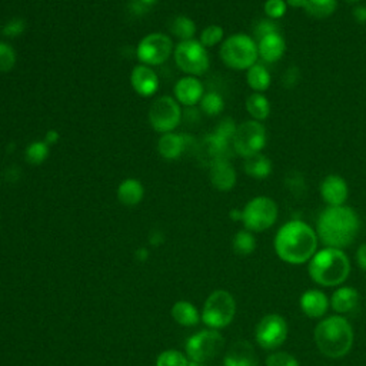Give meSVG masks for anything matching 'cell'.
Segmentation results:
<instances>
[{
	"mask_svg": "<svg viewBox=\"0 0 366 366\" xmlns=\"http://www.w3.org/2000/svg\"><path fill=\"white\" fill-rule=\"evenodd\" d=\"M360 229L358 213L349 206H328L316 222V235L327 248L342 249L352 245Z\"/></svg>",
	"mask_w": 366,
	"mask_h": 366,
	"instance_id": "1",
	"label": "cell"
},
{
	"mask_svg": "<svg viewBox=\"0 0 366 366\" xmlns=\"http://www.w3.org/2000/svg\"><path fill=\"white\" fill-rule=\"evenodd\" d=\"M316 232L302 220H291L275 236L276 255L291 265H302L312 259L318 249Z\"/></svg>",
	"mask_w": 366,
	"mask_h": 366,
	"instance_id": "2",
	"label": "cell"
},
{
	"mask_svg": "<svg viewBox=\"0 0 366 366\" xmlns=\"http://www.w3.org/2000/svg\"><path fill=\"white\" fill-rule=\"evenodd\" d=\"M354 329L342 316H329L320 320L315 328V342L319 352L327 358L338 359L352 349Z\"/></svg>",
	"mask_w": 366,
	"mask_h": 366,
	"instance_id": "3",
	"label": "cell"
},
{
	"mask_svg": "<svg viewBox=\"0 0 366 366\" xmlns=\"http://www.w3.org/2000/svg\"><path fill=\"white\" fill-rule=\"evenodd\" d=\"M351 262L342 249L325 248L309 262V275L320 287H338L348 279Z\"/></svg>",
	"mask_w": 366,
	"mask_h": 366,
	"instance_id": "4",
	"label": "cell"
},
{
	"mask_svg": "<svg viewBox=\"0 0 366 366\" xmlns=\"http://www.w3.org/2000/svg\"><path fill=\"white\" fill-rule=\"evenodd\" d=\"M220 59L231 69L248 70L258 64V45L248 35H233L227 40H223L220 46Z\"/></svg>",
	"mask_w": 366,
	"mask_h": 366,
	"instance_id": "5",
	"label": "cell"
},
{
	"mask_svg": "<svg viewBox=\"0 0 366 366\" xmlns=\"http://www.w3.org/2000/svg\"><path fill=\"white\" fill-rule=\"evenodd\" d=\"M176 66L188 76H200L209 69V53L199 40H182L173 50Z\"/></svg>",
	"mask_w": 366,
	"mask_h": 366,
	"instance_id": "6",
	"label": "cell"
},
{
	"mask_svg": "<svg viewBox=\"0 0 366 366\" xmlns=\"http://www.w3.org/2000/svg\"><path fill=\"white\" fill-rule=\"evenodd\" d=\"M278 219V205L268 196H256L251 199L242 209V222L251 232L268 231Z\"/></svg>",
	"mask_w": 366,
	"mask_h": 366,
	"instance_id": "7",
	"label": "cell"
},
{
	"mask_svg": "<svg viewBox=\"0 0 366 366\" xmlns=\"http://www.w3.org/2000/svg\"><path fill=\"white\" fill-rule=\"evenodd\" d=\"M267 146V129L258 120H247L240 124L232 140L233 152L242 157L258 155Z\"/></svg>",
	"mask_w": 366,
	"mask_h": 366,
	"instance_id": "8",
	"label": "cell"
},
{
	"mask_svg": "<svg viewBox=\"0 0 366 366\" xmlns=\"http://www.w3.org/2000/svg\"><path fill=\"white\" fill-rule=\"evenodd\" d=\"M236 314V302L227 291L213 292L205 302L202 320L213 329L225 328L233 320Z\"/></svg>",
	"mask_w": 366,
	"mask_h": 366,
	"instance_id": "9",
	"label": "cell"
},
{
	"mask_svg": "<svg viewBox=\"0 0 366 366\" xmlns=\"http://www.w3.org/2000/svg\"><path fill=\"white\" fill-rule=\"evenodd\" d=\"M182 108L172 96L157 97L149 109V124L160 135L173 132L182 122Z\"/></svg>",
	"mask_w": 366,
	"mask_h": 366,
	"instance_id": "10",
	"label": "cell"
},
{
	"mask_svg": "<svg viewBox=\"0 0 366 366\" xmlns=\"http://www.w3.org/2000/svg\"><path fill=\"white\" fill-rule=\"evenodd\" d=\"M173 42L165 33H151L140 40L136 48V56L142 65L160 66L173 53Z\"/></svg>",
	"mask_w": 366,
	"mask_h": 366,
	"instance_id": "11",
	"label": "cell"
},
{
	"mask_svg": "<svg viewBox=\"0 0 366 366\" xmlns=\"http://www.w3.org/2000/svg\"><path fill=\"white\" fill-rule=\"evenodd\" d=\"M225 345V339L216 331H202L186 342V354L191 360L205 363L216 358Z\"/></svg>",
	"mask_w": 366,
	"mask_h": 366,
	"instance_id": "12",
	"label": "cell"
},
{
	"mask_svg": "<svg viewBox=\"0 0 366 366\" xmlns=\"http://www.w3.org/2000/svg\"><path fill=\"white\" fill-rule=\"evenodd\" d=\"M255 336L263 349H276L288 338V323L278 314L267 315L259 320Z\"/></svg>",
	"mask_w": 366,
	"mask_h": 366,
	"instance_id": "13",
	"label": "cell"
},
{
	"mask_svg": "<svg viewBox=\"0 0 366 366\" xmlns=\"http://www.w3.org/2000/svg\"><path fill=\"white\" fill-rule=\"evenodd\" d=\"M198 148V142L188 133H165L157 142V152L166 160L179 159L185 152H192Z\"/></svg>",
	"mask_w": 366,
	"mask_h": 366,
	"instance_id": "14",
	"label": "cell"
},
{
	"mask_svg": "<svg viewBox=\"0 0 366 366\" xmlns=\"http://www.w3.org/2000/svg\"><path fill=\"white\" fill-rule=\"evenodd\" d=\"M173 95L179 105L192 108L196 104H200L203 95H205V89H203L202 82L196 76H185L176 82Z\"/></svg>",
	"mask_w": 366,
	"mask_h": 366,
	"instance_id": "15",
	"label": "cell"
},
{
	"mask_svg": "<svg viewBox=\"0 0 366 366\" xmlns=\"http://www.w3.org/2000/svg\"><path fill=\"white\" fill-rule=\"evenodd\" d=\"M320 195L328 206H343L348 199V183L339 175H328L320 183Z\"/></svg>",
	"mask_w": 366,
	"mask_h": 366,
	"instance_id": "16",
	"label": "cell"
},
{
	"mask_svg": "<svg viewBox=\"0 0 366 366\" xmlns=\"http://www.w3.org/2000/svg\"><path fill=\"white\" fill-rule=\"evenodd\" d=\"M131 85L137 95L149 97L153 96L159 89V77L151 66L137 65L132 70Z\"/></svg>",
	"mask_w": 366,
	"mask_h": 366,
	"instance_id": "17",
	"label": "cell"
},
{
	"mask_svg": "<svg viewBox=\"0 0 366 366\" xmlns=\"http://www.w3.org/2000/svg\"><path fill=\"white\" fill-rule=\"evenodd\" d=\"M200 149L203 151V156L208 160V165L211 166L215 162L219 160H229L232 149L231 142L218 136L216 133L208 135L200 144Z\"/></svg>",
	"mask_w": 366,
	"mask_h": 366,
	"instance_id": "18",
	"label": "cell"
},
{
	"mask_svg": "<svg viewBox=\"0 0 366 366\" xmlns=\"http://www.w3.org/2000/svg\"><path fill=\"white\" fill-rule=\"evenodd\" d=\"M209 176L212 185L220 191H232L236 185V171L229 160H219L209 166Z\"/></svg>",
	"mask_w": 366,
	"mask_h": 366,
	"instance_id": "19",
	"label": "cell"
},
{
	"mask_svg": "<svg viewBox=\"0 0 366 366\" xmlns=\"http://www.w3.org/2000/svg\"><path fill=\"white\" fill-rule=\"evenodd\" d=\"M299 305L302 312L308 318L319 319L327 314L329 308V300L327 295L320 292L319 289H309L300 296Z\"/></svg>",
	"mask_w": 366,
	"mask_h": 366,
	"instance_id": "20",
	"label": "cell"
},
{
	"mask_svg": "<svg viewBox=\"0 0 366 366\" xmlns=\"http://www.w3.org/2000/svg\"><path fill=\"white\" fill-rule=\"evenodd\" d=\"M285 50H287V44H285V39L278 32L259 39L258 53L263 62L267 64L278 62V60L283 56Z\"/></svg>",
	"mask_w": 366,
	"mask_h": 366,
	"instance_id": "21",
	"label": "cell"
},
{
	"mask_svg": "<svg viewBox=\"0 0 366 366\" xmlns=\"http://www.w3.org/2000/svg\"><path fill=\"white\" fill-rule=\"evenodd\" d=\"M225 366H258L255 348L248 340L235 342L225 355Z\"/></svg>",
	"mask_w": 366,
	"mask_h": 366,
	"instance_id": "22",
	"label": "cell"
},
{
	"mask_svg": "<svg viewBox=\"0 0 366 366\" xmlns=\"http://www.w3.org/2000/svg\"><path fill=\"white\" fill-rule=\"evenodd\" d=\"M359 292L349 287H342L332 295L331 305L336 314H349L359 307Z\"/></svg>",
	"mask_w": 366,
	"mask_h": 366,
	"instance_id": "23",
	"label": "cell"
},
{
	"mask_svg": "<svg viewBox=\"0 0 366 366\" xmlns=\"http://www.w3.org/2000/svg\"><path fill=\"white\" fill-rule=\"evenodd\" d=\"M145 196V188L137 179L129 177L120 183L117 188V199L126 206H136Z\"/></svg>",
	"mask_w": 366,
	"mask_h": 366,
	"instance_id": "24",
	"label": "cell"
},
{
	"mask_svg": "<svg viewBox=\"0 0 366 366\" xmlns=\"http://www.w3.org/2000/svg\"><path fill=\"white\" fill-rule=\"evenodd\" d=\"M243 169H245L248 176L262 180L267 179L272 173V162L267 156L258 153L245 159Z\"/></svg>",
	"mask_w": 366,
	"mask_h": 366,
	"instance_id": "25",
	"label": "cell"
},
{
	"mask_svg": "<svg viewBox=\"0 0 366 366\" xmlns=\"http://www.w3.org/2000/svg\"><path fill=\"white\" fill-rule=\"evenodd\" d=\"M247 82L252 90L256 93H263L269 89L272 77L269 70L262 64H255L247 72Z\"/></svg>",
	"mask_w": 366,
	"mask_h": 366,
	"instance_id": "26",
	"label": "cell"
},
{
	"mask_svg": "<svg viewBox=\"0 0 366 366\" xmlns=\"http://www.w3.org/2000/svg\"><path fill=\"white\" fill-rule=\"evenodd\" d=\"M247 110L253 120L262 122L271 113V102L262 93H253L247 99Z\"/></svg>",
	"mask_w": 366,
	"mask_h": 366,
	"instance_id": "27",
	"label": "cell"
},
{
	"mask_svg": "<svg viewBox=\"0 0 366 366\" xmlns=\"http://www.w3.org/2000/svg\"><path fill=\"white\" fill-rule=\"evenodd\" d=\"M172 316L173 319L183 325V327H195L199 322V314L198 309L189 302H177L173 305L172 308Z\"/></svg>",
	"mask_w": 366,
	"mask_h": 366,
	"instance_id": "28",
	"label": "cell"
},
{
	"mask_svg": "<svg viewBox=\"0 0 366 366\" xmlns=\"http://www.w3.org/2000/svg\"><path fill=\"white\" fill-rule=\"evenodd\" d=\"M338 8V0H307L303 10L315 19H327Z\"/></svg>",
	"mask_w": 366,
	"mask_h": 366,
	"instance_id": "29",
	"label": "cell"
},
{
	"mask_svg": "<svg viewBox=\"0 0 366 366\" xmlns=\"http://www.w3.org/2000/svg\"><path fill=\"white\" fill-rule=\"evenodd\" d=\"M171 32L182 40H191L196 33V25L188 16H176L171 22Z\"/></svg>",
	"mask_w": 366,
	"mask_h": 366,
	"instance_id": "30",
	"label": "cell"
},
{
	"mask_svg": "<svg viewBox=\"0 0 366 366\" xmlns=\"http://www.w3.org/2000/svg\"><path fill=\"white\" fill-rule=\"evenodd\" d=\"M49 152H50V146L46 144L45 140L42 142L35 140L25 151V160L33 166L42 165L44 162L48 159Z\"/></svg>",
	"mask_w": 366,
	"mask_h": 366,
	"instance_id": "31",
	"label": "cell"
},
{
	"mask_svg": "<svg viewBox=\"0 0 366 366\" xmlns=\"http://www.w3.org/2000/svg\"><path fill=\"white\" fill-rule=\"evenodd\" d=\"M233 251L240 256H248L256 249V239L251 231H239L233 238Z\"/></svg>",
	"mask_w": 366,
	"mask_h": 366,
	"instance_id": "32",
	"label": "cell"
},
{
	"mask_svg": "<svg viewBox=\"0 0 366 366\" xmlns=\"http://www.w3.org/2000/svg\"><path fill=\"white\" fill-rule=\"evenodd\" d=\"M225 108V100L218 92H208L200 100V109L208 116H218Z\"/></svg>",
	"mask_w": 366,
	"mask_h": 366,
	"instance_id": "33",
	"label": "cell"
},
{
	"mask_svg": "<svg viewBox=\"0 0 366 366\" xmlns=\"http://www.w3.org/2000/svg\"><path fill=\"white\" fill-rule=\"evenodd\" d=\"M223 36H225V32H223L222 26L211 25L202 30L199 42L205 48H213L223 42Z\"/></svg>",
	"mask_w": 366,
	"mask_h": 366,
	"instance_id": "34",
	"label": "cell"
},
{
	"mask_svg": "<svg viewBox=\"0 0 366 366\" xmlns=\"http://www.w3.org/2000/svg\"><path fill=\"white\" fill-rule=\"evenodd\" d=\"M16 59L15 49L6 42H0V72H10L16 65Z\"/></svg>",
	"mask_w": 366,
	"mask_h": 366,
	"instance_id": "35",
	"label": "cell"
},
{
	"mask_svg": "<svg viewBox=\"0 0 366 366\" xmlns=\"http://www.w3.org/2000/svg\"><path fill=\"white\" fill-rule=\"evenodd\" d=\"M156 366H189V362L185 355L177 351H166L159 355Z\"/></svg>",
	"mask_w": 366,
	"mask_h": 366,
	"instance_id": "36",
	"label": "cell"
},
{
	"mask_svg": "<svg viewBox=\"0 0 366 366\" xmlns=\"http://www.w3.org/2000/svg\"><path fill=\"white\" fill-rule=\"evenodd\" d=\"M267 366H299V362L288 352H275L267 358Z\"/></svg>",
	"mask_w": 366,
	"mask_h": 366,
	"instance_id": "37",
	"label": "cell"
},
{
	"mask_svg": "<svg viewBox=\"0 0 366 366\" xmlns=\"http://www.w3.org/2000/svg\"><path fill=\"white\" fill-rule=\"evenodd\" d=\"M263 9H265V13L268 17L276 20L283 17V15L287 13L288 5L285 0H267L265 5H263Z\"/></svg>",
	"mask_w": 366,
	"mask_h": 366,
	"instance_id": "38",
	"label": "cell"
},
{
	"mask_svg": "<svg viewBox=\"0 0 366 366\" xmlns=\"http://www.w3.org/2000/svg\"><path fill=\"white\" fill-rule=\"evenodd\" d=\"M236 129H238V125L235 124L233 119L225 117V119L219 122L213 133H216L218 136H220L223 139H227V140L232 142L233 140V136L236 133Z\"/></svg>",
	"mask_w": 366,
	"mask_h": 366,
	"instance_id": "39",
	"label": "cell"
},
{
	"mask_svg": "<svg viewBox=\"0 0 366 366\" xmlns=\"http://www.w3.org/2000/svg\"><path fill=\"white\" fill-rule=\"evenodd\" d=\"M25 30H26L25 20L20 19V17H15L5 26L3 35L8 37H17V36L22 35Z\"/></svg>",
	"mask_w": 366,
	"mask_h": 366,
	"instance_id": "40",
	"label": "cell"
},
{
	"mask_svg": "<svg viewBox=\"0 0 366 366\" xmlns=\"http://www.w3.org/2000/svg\"><path fill=\"white\" fill-rule=\"evenodd\" d=\"M255 32H256V36L259 39H262L263 36L278 32V29H276V25L269 22V20H262V22H259V25L256 26Z\"/></svg>",
	"mask_w": 366,
	"mask_h": 366,
	"instance_id": "41",
	"label": "cell"
},
{
	"mask_svg": "<svg viewBox=\"0 0 366 366\" xmlns=\"http://www.w3.org/2000/svg\"><path fill=\"white\" fill-rule=\"evenodd\" d=\"M298 80H299V70L296 68H289L287 72H285V76H283L285 88H292Z\"/></svg>",
	"mask_w": 366,
	"mask_h": 366,
	"instance_id": "42",
	"label": "cell"
},
{
	"mask_svg": "<svg viewBox=\"0 0 366 366\" xmlns=\"http://www.w3.org/2000/svg\"><path fill=\"white\" fill-rule=\"evenodd\" d=\"M354 17L360 25H366V6L359 5L354 9Z\"/></svg>",
	"mask_w": 366,
	"mask_h": 366,
	"instance_id": "43",
	"label": "cell"
},
{
	"mask_svg": "<svg viewBox=\"0 0 366 366\" xmlns=\"http://www.w3.org/2000/svg\"><path fill=\"white\" fill-rule=\"evenodd\" d=\"M356 260H358V265L366 271V243H363V245H360L358 248V252H356Z\"/></svg>",
	"mask_w": 366,
	"mask_h": 366,
	"instance_id": "44",
	"label": "cell"
},
{
	"mask_svg": "<svg viewBox=\"0 0 366 366\" xmlns=\"http://www.w3.org/2000/svg\"><path fill=\"white\" fill-rule=\"evenodd\" d=\"M148 6H145L142 2H139V0H133V2L131 3V12L136 16H140V15H145L148 12Z\"/></svg>",
	"mask_w": 366,
	"mask_h": 366,
	"instance_id": "45",
	"label": "cell"
},
{
	"mask_svg": "<svg viewBox=\"0 0 366 366\" xmlns=\"http://www.w3.org/2000/svg\"><path fill=\"white\" fill-rule=\"evenodd\" d=\"M164 240H165L164 233L159 232V231H153L151 233V236H149V242H151V245H153V247L162 245V243H164Z\"/></svg>",
	"mask_w": 366,
	"mask_h": 366,
	"instance_id": "46",
	"label": "cell"
},
{
	"mask_svg": "<svg viewBox=\"0 0 366 366\" xmlns=\"http://www.w3.org/2000/svg\"><path fill=\"white\" fill-rule=\"evenodd\" d=\"M59 139H60V135H59V132H56V131H49V132L46 133V136H45V142H46V144H48L49 146L56 145L57 142H59Z\"/></svg>",
	"mask_w": 366,
	"mask_h": 366,
	"instance_id": "47",
	"label": "cell"
},
{
	"mask_svg": "<svg viewBox=\"0 0 366 366\" xmlns=\"http://www.w3.org/2000/svg\"><path fill=\"white\" fill-rule=\"evenodd\" d=\"M285 2H287V5L293 9H303L307 0H285Z\"/></svg>",
	"mask_w": 366,
	"mask_h": 366,
	"instance_id": "48",
	"label": "cell"
},
{
	"mask_svg": "<svg viewBox=\"0 0 366 366\" xmlns=\"http://www.w3.org/2000/svg\"><path fill=\"white\" fill-rule=\"evenodd\" d=\"M148 256H149V252H148V249L140 248V249H137V251H136V259H137L139 262H145V260L148 259Z\"/></svg>",
	"mask_w": 366,
	"mask_h": 366,
	"instance_id": "49",
	"label": "cell"
},
{
	"mask_svg": "<svg viewBox=\"0 0 366 366\" xmlns=\"http://www.w3.org/2000/svg\"><path fill=\"white\" fill-rule=\"evenodd\" d=\"M231 219H233V220H242V211H239V209L231 211Z\"/></svg>",
	"mask_w": 366,
	"mask_h": 366,
	"instance_id": "50",
	"label": "cell"
},
{
	"mask_svg": "<svg viewBox=\"0 0 366 366\" xmlns=\"http://www.w3.org/2000/svg\"><path fill=\"white\" fill-rule=\"evenodd\" d=\"M139 2H142V3H144L145 6H148V8H151V6H153V5H156V3L159 2V0H139Z\"/></svg>",
	"mask_w": 366,
	"mask_h": 366,
	"instance_id": "51",
	"label": "cell"
},
{
	"mask_svg": "<svg viewBox=\"0 0 366 366\" xmlns=\"http://www.w3.org/2000/svg\"><path fill=\"white\" fill-rule=\"evenodd\" d=\"M189 366H202V363H199V362H193V360H191V362H189Z\"/></svg>",
	"mask_w": 366,
	"mask_h": 366,
	"instance_id": "52",
	"label": "cell"
},
{
	"mask_svg": "<svg viewBox=\"0 0 366 366\" xmlns=\"http://www.w3.org/2000/svg\"><path fill=\"white\" fill-rule=\"evenodd\" d=\"M347 2H349V3H359L360 0H347Z\"/></svg>",
	"mask_w": 366,
	"mask_h": 366,
	"instance_id": "53",
	"label": "cell"
}]
</instances>
